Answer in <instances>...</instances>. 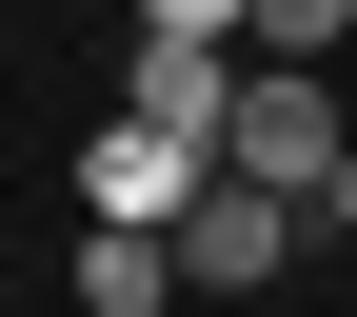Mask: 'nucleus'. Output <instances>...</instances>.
I'll list each match as a JSON object with an SVG mask.
<instances>
[{
	"label": "nucleus",
	"instance_id": "1",
	"mask_svg": "<svg viewBox=\"0 0 357 317\" xmlns=\"http://www.w3.org/2000/svg\"><path fill=\"white\" fill-rule=\"evenodd\" d=\"M357 139H337V79L318 60H238V119H218V178H258V199H298L318 218V178H337Z\"/></svg>",
	"mask_w": 357,
	"mask_h": 317
},
{
	"label": "nucleus",
	"instance_id": "2",
	"mask_svg": "<svg viewBox=\"0 0 357 317\" xmlns=\"http://www.w3.org/2000/svg\"><path fill=\"white\" fill-rule=\"evenodd\" d=\"M318 238L298 199H258V178H199V218H178V278L199 297H278V258Z\"/></svg>",
	"mask_w": 357,
	"mask_h": 317
},
{
	"label": "nucleus",
	"instance_id": "3",
	"mask_svg": "<svg viewBox=\"0 0 357 317\" xmlns=\"http://www.w3.org/2000/svg\"><path fill=\"white\" fill-rule=\"evenodd\" d=\"M199 178H218V159H178L159 119H100V139H79V218H119V238H178V218H199Z\"/></svg>",
	"mask_w": 357,
	"mask_h": 317
},
{
	"label": "nucleus",
	"instance_id": "4",
	"mask_svg": "<svg viewBox=\"0 0 357 317\" xmlns=\"http://www.w3.org/2000/svg\"><path fill=\"white\" fill-rule=\"evenodd\" d=\"M119 119H159L178 159H218V119H238V60H218V40H139V79H119Z\"/></svg>",
	"mask_w": 357,
	"mask_h": 317
},
{
	"label": "nucleus",
	"instance_id": "5",
	"mask_svg": "<svg viewBox=\"0 0 357 317\" xmlns=\"http://www.w3.org/2000/svg\"><path fill=\"white\" fill-rule=\"evenodd\" d=\"M178 238H119V218H79V317H178Z\"/></svg>",
	"mask_w": 357,
	"mask_h": 317
},
{
	"label": "nucleus",
	"instance_id": "6",
	"mask_svg": "<svg viewBox=\"0 0 357 317\" xmlns=\"http://www.w3.org/2000/svg\"><path fill=\"white\" fill-rule=\"evenodd\" d=\"M337 40H357V0H258V60H318L337 79Z\"/></svg>",
	"mask_w": 357,
	"mask_h": 317
},
{
	"label": "nucleus",
	"instance_id": "7",
	"mask_svg": "<svg viewBox=\"0 0 357 317\" xmlns=\"http://www.w3.org/2000/svg\"><path fill=\"white\" fill-rule=\"evenodd\" d=\"M139 40H218V60H258V0H139Z\"/></svg>",
	"mask_w": 357,
	"mask_h": 317
},
{
	"label": "nucleus",
	"instance_id": "8",
	"mask_svg": "<svg viewBox=\"0 0 357 317\" xmlns=\"http://www.w3.org/2000/svg\"><path fill=\"white\" fill-rule=\"evenodd\" d=\"M318 238H357V159H337V178H318Z\"/></svg>",
	"mask_w": 357,
	"mask_h": 317
}]
</instances>
